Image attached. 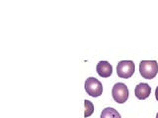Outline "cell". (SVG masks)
I'll return each mask as SVG.
<instances>
[{
    "mask_svg": "<svg viewBox=\"0 0 158 118\" xmlns=\"http://www.w3.org/2000/svg\"><path fill=\"white\" fill-rule=\"evenodd\" d=\"M140 75L146 79L151 80L158 73V63L156 60H142L139 64Z\"/></svg>",
    "mask_w": 158,
    "mask_h": 118,
    "instance_id": "1",
    "label": "cell"
},
{
    "mask_svg": "<svg viewBox=\"0 0 158 118\" xmlns=\"http://www.w3.org/2000/svg\"><path fill=\"white\" fill-rule=\"evenodd\" d=\"M135 70V65L131 60H123L120 61L117 66V74L122 79L131 78Z\"/></svg>",
    "mask_w": 158,
    "mask_h": 118,
    "instance_id": "2",
    "label": "cell"
},
{
    "mask_svg": "<svg viewBox=\"0 0 158 118\" xmlns=\"http://www.w3.org/2000/svg\"><path fill=\"white\" fill-rule=\"evenodd\" d=\"M85 91L92 97H98L103 93L102 83L96 78L90 77L85 81Z\"/></svg>",
    "mask_w": 158,
    "mask_h": 118,
    "instance_id": "3",
    "label": "cell"
},
{
    "mask_svg": "<svg viewBox=\"0 0 158 118\" xmlns=\"http://www.w3.org/2000/svg\"><path fill=\"white\" fill-rule=\"evenodd\" d=\"M112 96L116 102L123 103L128 98V88L123 83H117L112 88Z\"/></svg>",
    "mask_w": 158,
    "mask_h": 118,
    "instance_id": "4",
    "label": "cell"
},
{
    "mask_svg": "<svg viewBox=\"0 0 158 118\" xmlns=\"http://www.w3.org/2000/svg\"><path fill=\"white\" fill-rule=\"evenodd\" d=\"M96 70L98 75L102 78H108L113 74V67L108 61H100L97 64Z\"/></svg>",
    "mask_w": 158,
    "mask_h": 118,
    "instance_id": "5",
    "label": "cell"
},
{
    "mask_svg": "<svg viewBox=\"0 0 158 118\" xmlns=\"http://www.w3.org/2000/svg\"><path fill=\"white\" fill-rule=\"evenodd\" d=\"M151 88L146 83H140L135 87V93L138 100H145L150 96Z\"/></svg>",
    "mask_w": 158,
    "mask_h": 118,
    "instance_id": "6",
    "label": "cell"
},
{
    "mask_svg": "<svg viewBox=\"0 0 158 118\" xmlns=\"http://www.w3.org/2000/svg\"><path fill=\"white\" fill-rule=\"evenodd\" d=\"M101 118H121L120 113L113 107H106L101 113Z\"/></svg>",
    "mask_w": 158,
    "mask_h": 118,
    "instance_id": "7",
    "label": "cell"
},
{
    "mask_svg": "<svg viewBox=\"0 0 158 118\" xmlns=\"http://www.w3.org/2000/svg\"><path fill=\"white\" fill-rule=\"evenodd\" d=\"M94 112V105L90 100H84V117L87 118L91 116Z\"/></svg>",
    "mask_w": 158,
    "mask_h": 118,
    "instance_id": "8",
    "label": "cell"
},
{
    "mask_svg": "<svg viewBox=\"0 0 158 118\" xmlns=\"http://www.w3.org/2000/svg\"><path fill=\"white\" fill-rule=\"evenodd\" d=\"M155 97H156V100H158V87L156 88V90H155Z\"/></svg>",
    "mask_w": 158,
    "mask_h": 118,
    "instance_id": "9",
    "label": "cell"
},
{
    "mask_svg": "<svg viewBox=\"0 0 158 118\" xmlns=\"http://www.w3.org/2000/svg\"><path fill=\"white\" fill-rule=\"evenodd\" d=\"M156 118H158V113H157V115H156Z\"/></svg>",
    "mask_w": 158,
    "mask_h": 118,
    "instance_id": "10",
    "label": "cell"
}]
</instances>
